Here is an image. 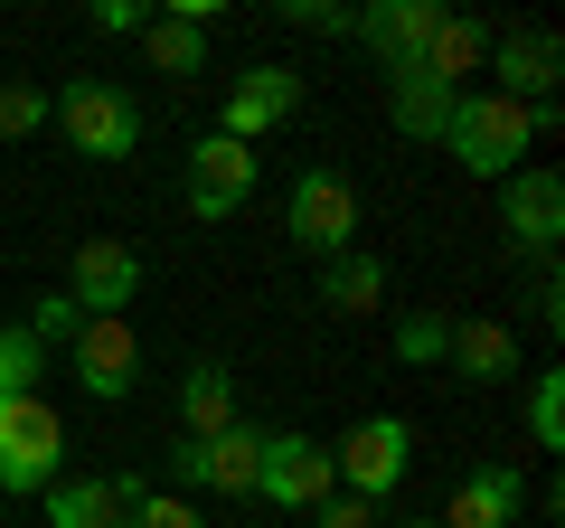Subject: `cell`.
Here are the masks:
<instances>
[{
	"mask_svg": "<svg viewBox=\"0 0 565 528\" xmlns=\"http://www.w3.org/2000/svg\"><path fill=\"white\" fill-rule=\"evenodd\" d=\"M444 151L471 170V180H509V170H527V151H537V123H527V104H509V95H471L462 85V104H452V123H444Z\"/></svg>",
	"mask_w": 565,
	"mask_h": 528,
	"instance_id": "cell-1",
	"label": "cell"
},
{
	"mask_svg": "<svg viewBox=\"0 0 565 528\" xmlns=\"http://www.w3.org/2000/svg\"><path fill=\"white\" fill-rule=\"evenodd\" d=\"M47 123H57L85 161H132V142H141V104L114 76H66L47 95Z\"/></svg>",
	"mask_w": 565,
	"mask_h": 528,
	"instance_id": "cell-2",
	"label": "cell"
},
{
	"mask_svg": "<svg viewBox=\"0 0 565 528\" xmlns=\"http://www.w3.org/2000/svg\"><path fill=\"white\" fill-rule=\"evenodd\" d=\"M282 236L302 245V255H349L359 245V180L349 170H330V161H311L302 180H292V199H282Z\"/></svg>",
	"mask_w": 565,
	"mask_h": 528,
	"instance_id": "cell-3",
	"label": "cell"
},
{
	"mask_svg": "<svg viewBox=\"0 0 565 528\" xmlns=\"http://www.w3.org/2000/svg\"><path fill=\"white\" fill-rule=\"evenodd\" d=\"M405 463H415V425H405V415H359V425L330 444L340 490H349V500H367V509H377L386 490L405 482Z\"/></svg>",
	"mask_w": 565,
	"mask_h": 528,
	"instance_id": "cell-4",
	"label": "cell"
},
{
	"mask_svg": "<svg viewBox=\"0 0 565 528\" xmlns=\"http://www.w3.org/2000/svg\"><path fill=\"white\" fill-rule=\"evenodd\" d=\"M66 463V415L47 397H0V490H47Z\"/></svg>",
	"mask_w": 565,
	"mask_h": 528,
	"instance_id": "cell-5",
	"label": "cell"
},
{
	"mask_svg": "<svg viewBox=\"0 0 565 528\" xmlns=\"http://www.w3.org/2000/svg\"><path fill=\"white\" fill-rule=\"evenodd\" d=\"M180 199H189L199 226H226L245 199H255V151L226 142V133H199V142H189V170H180Z\"/></svg>",
	"mask_w": 565,
	"mask_h": 528,
	"instance_id": "cell-6",
	"label": "cell"
},
{
	"mask_svg": "<svg viewBox=\"0 0 565 528\" xmlns=\"http://www.w3.org/2000/svg\"><path fill=\"white\" fill-rule=\"evenodd\" d=\"M330 490H340V472H330V444H311V434H264V472H255V500H274V509H321Z\"/></svg>",
	"mask_w": 565,
	"mask_h": 528,
	"instance_id": "cell-7",
	"label": "cell"
},
{
	"mask_svg": "<svg viewBox=\"0 0 565 528\" xmlns=\"http://www.w3.org/2000/svg\"><path fill=\"white\" fill-rule=\"evenodd\" d=\"M170 472H180L189 490H217V500H255V472H264V425H226L207 434V444H180L170 453Z\"/></svg>",
	"mask_w": 565,
	"mask_h": 528,
	"instance_id": "cell-8",
	"label": "cell"
},
{
	"mask_svg": "<svg viewBox=\"0 0 565 528\" xmlns=\"http://www.w3.org/2000/svg\"><path fill=\"white\" fill-rule=\"evenodd\" d=\"M500 236L519 245V255H556V236H565V180L546 161H527V170H509L500 180Z\"/></svg>",
	"mask_w": 565,
	"mask_h": 528,
	"instance_id": "cell-9",
	"label": "cell"
},
{
	"mask_svg": "<svg viewBox=\"0 0 565 528\" xmlns=\"http://www.w3.org/2000/svg\"><path fill=\"white\" fill-rule=\"evenodd\" d=\"M141 500H151L141 472H57L47 482V528H122Z\"/></svg>",
	"mask_w": 565,
	"mask_h": 528,
	"instance_id": "cell-10",
	"label": "cell"
},
{
	"mask_svg": "<svg viewBox=\"0 0 565 528\" xmlns=\"http://www.w3.org/2000/svg\"><path fill=\"white\" fill-rule=\"evenodd\" d=\"M434 20H444V0H367L359 20H349V39H359L386 76H415L424 47H434Z\"/></svg>",
	"mask_w": 565,
	"mask_h": 528,
	"instance_id": "cell-11",
	"label": "cell"
},
{
	"mask_svg": "<svg viewBox=\"0 0 565 528\" xmlns=\"http://www.w3.org/2000/svg\"><path fill=\"white\" fill-rule=\"evenodd\" d=\"M490 95L509 104H556V76H565V39L556 29H490Z\"/></svg>",
	"mask_w": 565,
	"mask_h": 528,
	"instance_id": "cell-12",
	"label": "cell"
},
{
	"mask_svg": "<svg viewBox=\"0 0 565 528\" xmlns=\"http://www.w3.org/2000/svg\"><path fill=\"white\" fill-rule=\"evenodd\" d=\"M141 293V245L122 236H85L76 245V274H66V303L85 311V321H122V303Z\"/></svg>",
	"mask_w": 565,
	"mask_h": 528,
	"instance_id": "cell-13",
	"label": "cell"
},
{
	"mask_svg": "<svg viewBox=\"0 0 565 528\" xmlns=\"http://www.w3.org/2000/svg\"><path fill=\"white\" fill-rule=\"evenodd\" d=\"M66 359H76V387L95 397V406H122L132 378H141V330H132V311H122V321H85L76 340H66Z\"/></svg>",
	"mask_w": 565,
	"mask_h": 528,
	"instance_id": "cell-14",
	"label": "cell"
},
{
	"mask_svg": "<svg viewBox=\"0 0 565 528\" xmlns=\"http://www.w3.org/2000/svg\"><path fill=\"white\" fill-rule=\"evenodd\" d=\"M292 114H302V76H292V66H245V76L226 85V104H217V133L255 151L264 133L292 123Z\"/></svg>",
	"mask_w": 565,
	"mask_h": 528,
	"instance_id": "cell-15",
	"label": "cell"
},
{
	"mask_svg": "<svg viewBox=\"0 0 565 528\" xmlns=\"http://www.w3.org/2000/svg\"><path fill=\"white\" fill-rule=\"evenodd\" d=\"M519 519H527L519 463H481V472L452 482V500H444V519H434V528H519Z\"/></svg>",
	"mask_w": 565,
	"mask_h": 528,
	"instance_id": "cell-16",
	"label": "cell"
},
{
	"mask_svg": "<svg viewBox=\"0 0 565 528\" xmlns=\"http://www.w3.org/2000/svg\"><path fill=\"white\" fill-rule=\"evenodd\" d=\"M444 368L471 378V387H509V378H519V330H509V321H452Z\"/></svg>",
	"mask_w": 565,
	"mask_h": 528,
	"instance_id": "cell-17",
	"label": "cell"
},
{
	"mask_svg": "<svg viewBox=\"0 0 565 528\" xmlns=\"http://www.w3.org/2000/svg\"><path fill=\"white\" fill-rule=\"evenodd\" d=\"M236 425V368L226 359H199L180 378V444H207V434Z\"/></svg>",
	"mask_w": 565,
	"mask_h": 528,
	"instance_id": "cell-18",
	"label": "cell"
},
{
	"mask_svg": "<svg viewBox=\"0 0 565 528\" xmlns=\"http://www.w3.org/2000/svg\"><path fill=\"white\" fill-rule=\"evenodd\" d=\"M452 104H462V85H444V76H386V114H396V133L405 142H444V123H452Z\"/></svg>",
	"mask_w": 565,
	"mask_h": 528,
	"instance_id": "cell-19",
	"label": "cell"
},
{
	"mask_svg": "<svg viewBox=\"0 0 565 528\" xmlns=\"http://www.w3.org/2000/svg\"><path fill=\"white\" fill-rule=\"evenodd\" d=\"M471 66H490V20H471V10H444V20H434V47H424V76L462 85Z\"/></svg>",
	"mask_w": 565,
	"mask_h": 528,
	"instance_id": "cell-20",
	"label": "cell"
},
{
	"mask_svg": "<svg viewBox=\"0 0 565 528\" xmlns=\"http://www.w3.org/2000/svg\"><path fill=\"white\" fill-rule=\"evenodd\" d=\"M321 303H330V311H349V321H359V311H377V303H386V264L367 255V245L330 255V264H321Z\"/></svg>",
	"mask_w": 565,
	"mask_h": 528,
	"instance_id": "cell-21",
	"label": "cell"
},
{
	"mask_svg": "<svg viewBox=\"0 0 565 528\" xmlns=\"http://www.w3.org/2000/svg\"><path fill=\"white\" fill-rule=\"evenodd\" d=\"M141 47H151V66H161V76H207V29L170 20V10H151V20H141Z\"/></svg>",
	"mask_w": 565,
	"mask_h": 528,
	"instance_id": "cell-22",
	"label": "cell"
},
{
	"mask_svg": "<svg viewBox=\"0 0 565 528\" xmlns=\"http://www.w3.org/2000/svg\"><path fill=\"white\" fill-rule=\"evenodd\" d=\"M527 434H537V453H565V368L527 378Z\"/></svg>",
	"mask_w": 565,
	"mask_h": 528,
	"instance_id": "cell-23",
	"label": "cell"
},
{
	"mask_svg": "<svg viewBox=\"0 0 565 528\" xmlns=\"http://www.w3.org/2000/svg\"><path fill=\"white\" fill-rule=\"evenodd\" d=\"M444 349H452V311H405L396 321V359L405 368H444Z\"/></svg>",
	"mask_w": 565,
	"mask_h": 528,
	"instance_id": "cell-24",
	"label": "cell"
},
{
	"mask_svg": "<svg viewBox=\"0 0 565 528\" xmlns=\"http://www.w3.org/2000/svg\"><path fill=\"white\" fill-rule=\"evenodd\" d=\"M39 378H47V349L10 321V330H0V397H39Z\"/></svg>",
	"mask_w": 565,
	"mask_h": 528,
	"instance_id": "cell-25",
	"label": "cell"
},
{
	"mask_svg": "<svg viewBox=\"0 0 565 528\" xmlns=\"http://www.w3.org/2000/svg\"><path fill=\"white\" fill-rule=\"evenodd\" d=\"M47 123V85H29V76H0V142H29Z\"/></svg>",
	"mask_w": 565,
	"mask_h": 528,
	"instance_id": "cell-26",
	"label": "cell"
},
{
	"mask_svg": "<svg viewBox=\"0 0 565 528\" xmlns=\"http://www.w3.org/2000/svg\"><path fill=\"white\" fill-rule=\"evenodd\" d=\"M29 340H39V349H57V340H76V330H85V311L76 303H66V293H39V303H29Z\"/></svg>",
	"mask_w": 565,
	"mask_h": 528,
	"instance_id": "cell-27",
	"label": "cell"
},
{
	"mask_svg": "<svg viewBox=\"0 0 565 528\" xmlns=\"http://www.w3.org/2000/svg\"><path fill=\"white\" fill-rule=\"evenodd\" d=\"M122 528H207V509L189 500V490H151V500H141Z\"/></svg>",
	"mask_w": 565,
	"mask_h": 528,
	"instance_id": "cell-28",
	"label": "cell"
},
{
	"mask_svg": "<svg viewBox=\"0 0 565 528\" xmlns=\"http://www.w3.org/2000/svg\"><path fill=\"white\" fill-rule=\"evenodd\" d=\"M349 20L359 10H340V0H282V29H311V39H349Z\"/></svg>",
	"mask_w": 565,
	"mask_h": 528,
	"instance_id": "cell-29",
	"label": "cell"
},
{
	"mask_svg": "<svg viewBox=\"0 0 565 528\" xmlns=\"http://www.w3.org/2000/svg\"><path fill=\"white\" fill-rule=\"evenodd\" d=\"M85 20H95L104 39H122V29H132V39H141V20H151V0H95Z\"/></svg>",
	"mask_w": 565,
	"mask_h": 528,
	"instance_id": "cell-30",
	"label": "cell"
},
{
	"mask_svg": "<svg viewBox=\"0 0 565 528\" xmlns=\"http://www.w3.org/2000/svg\"><path fill=\"white\" fill-rule=\"evenodd\" d=\"M527 311H537V321H546V330H556V321H565V284H556V255H546V264H537V284H527Z\"/></svg>",
	"mask_w": 565,
	"mask_h": 528,
	"instance_id": "cell-31",
	"label": "cell"
},
{
	"mask_svg": "<svg viewBox=\"0 0 565 528\" xmlns=\"http://www.w3.org/2000/svg\"><path fill=\"white\" fill-rule=\"evenodd\" d=\"M311 528H377V509H367V500H349V490H330V500L311 509Z\"/></svg>",
	"mask_w": 565,
	"mask_h": 528,
	"instance_id": "cell-32",
	"label": "cell"
},
{
	"mask_svg": "<svg viewBox=\"0 0 565 528\" xmlns=\"http://www.w3.org/2000/svg\"><path fill=\"white\" fill-rule=\"evenodd\" d=\"M405 528H434V519H405Z\"/></svg>",
	"mask_w": 565,
	"mask_h": 528,
	"instance_id": "cell-33",
	"label": "cell"
}]
</instances>
